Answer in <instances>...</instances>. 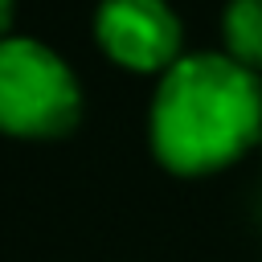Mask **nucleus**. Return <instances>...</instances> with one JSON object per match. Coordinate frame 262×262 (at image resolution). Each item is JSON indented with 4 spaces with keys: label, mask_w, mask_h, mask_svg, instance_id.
I'll return each mask as SVG.
<instances>
[{
    "label": "nucleus",
    "mask_w": 262,
    "mask_h": 262,
    "mask_svg": "<svg viewBox=\"0 0 262 262\" xmlns=\"http://www.w3.org/2000/svg\"><path fill=\"white\" fill-rule=\"evenodd\" d=\"M12 16H16V0H0V41L12 37Z\"/></svg>",
    "instance_id": "nucleus-5"
},
{
    "label": "nucleus",
    "mask_w": 262,
    "mask_h": 262,
    "mask_svg": "<svg viewBox=\"0 0 262 262\" xmlns=\"http://www.w3.org/2000/svg\"><path fill=\"white\" fill-rule=\"evenodd\" d=\"M82 123V86L70 61L37 37L0 41V135L61 139Z\"/></svg>",
    "instance_id": "nucleus-2"
},
{
    "label": "nucleus",
    "mask_w": 262,
    "mask_h": 262,
    "mask_svg": "<svg viewBox=\"0 0 262 262\" xmlns=\"http://www.w3.org/2000/svg\"><path fill=\"white\" fill-rule=\"evenodd\" d=\"M147 143L172 176L225 172L262 143V78L225 53H184L156 82Z\"/></svg>",
    "instance_id": "nucleus-1"
},
{
    "label": "nucleus",
    "mask_w": 262,
    "mask_h": 262,
    "mask_svg": "<svg viewBox=\"0 0 262 262\" xmlns=\"http://www.w3.org/2000/svg\"><path fill=\"white\" fill-rule=\"evenodd\" d=\"M221 41L225 57L262 74V0H229L221 12Z\"/></svg>",
    "instance_id": "nucleus-4"
},
{
    "label": "nucleus",
    "mask_w": 262,
    "mask_h": 262,
    "mask_svg": "<svg viewBox=\"0 0 262 262\" xmlns=\"http://www.w3.org/2000/svg\"><path fill=\"white\" fill-rule=\"evenodd\" d=\"M94 41L127 74H168L184 57V25L168 0H102Z\"/></svg>",
    "instance_id": "nucleus-3"
}]
</instances>
